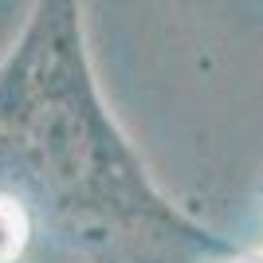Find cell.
I'll return each instance as SVG.
<instances>
[{
    "mask_svg": "<svg viewBox=\"0 0 263 263\" xmlns=\"http://www.w3.org/2000/svg\"><path fill=\"white\" fill-rule=\"evenodd\" d=\"M259 197H263V185H259Z\"/></svg>",
    "mask_w": 263,
    "mask_h": 263,
    "instance_id": "3957f363",
    "label": "cell"
},
{
    "mask_svg": "<svg viewBox=\"0 0 263 263\" xmlns=\"http://www.w3.org/2000/svg\"><path fill=\"white\" fill-rule=\"evenodd\" d=\"M0 197L40 263H236L243 248L165 193L102 95L83 0H32L0 55Z\"/></svg>",
    "mask_w": 263,
    "mask_h": 263,
    "instance_id": "6da1fadb",
    "label": "cell"
},
{
    "mask_svg": "<svg viewBox=\"0 0 263 263\" xmlns=\"http://www.w3.org/2000/svg\"><path fill=\"white\" fill-rule=\"evenodd\" d=\"M0 263H40V240L28 212L0 197Z\"/></svg>",
    "mask_w": 263,
    "mask_h": 263,
    "instance_id": "7a4b0ae2",
    "label": "cell"
}]
</instances>
